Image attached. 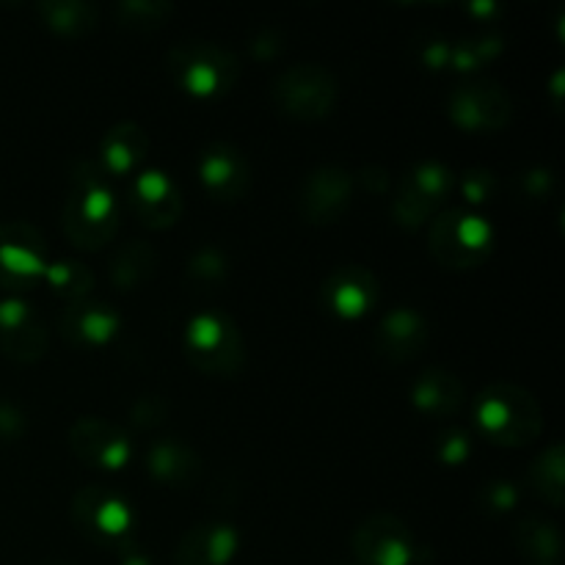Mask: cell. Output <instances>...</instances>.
Instances as JSON below:
<instances>
[{"label": "cell", "instance_id": "obj_1", "mask_svg": "<svg viewBox=\"0 0 565 565\" xmlns=\"http://www.w3.org/2000/svg\"><path fill=\"white\" fill-rule=\"evenodd\" d=\"M121 210L108 174L97 163H77L61 207L66 237L83 252H99L119 232Z\"/></svg>", "mask_w": 565, "mask_h": 565}, {"label": "cell", "instance_id": "obj_2", "mask_svg": "<svg viewBox=\"0 0 565 565\" xmlns=\"http://www.w3.org/2000/svg\"><path fill=\"white\" fill-rule=\"evenodd\" d=\"M475 419L486 441L500 447L533 445L544 430V414L533 392L508 381L489 384L475 401Z\"/></svg>", "mask_w": 565, "mask_h": 565}, {"label": "cell", "instance_id": "obj_3", "mask_svg": "<svg viewBox=\"0 0 565 565\" xmlns=\"http://www.w3.org/2000/svg\"><path fill=\"white\" fill-rule=\"evenodd\" d=\"M169 75L185 94L199 99L221 97L241 77L235 53L215 42H180L166 55Z\"/></svg>", "mask_w": 565, "mask_h": 565}, {"label": "cell", "instance_id": "obj_4", "mask_svg": "<svg viewBox=\"0 0 565 565\" xmlns=\"http://www.w3.org/2000/svg\"><path fill=\"white\" fill-rule=\"evenodd\" d=\"M188 362L204 375L232 379L246 367V342L235 320L224 312L193 315L185 329Z\"/></svg>", "mask_w": 565, "mask_h": 565}, {"label": "cell", "instance_id": "obj_5", "mask_svg": "<svg viewBox=\"0 0 565 565\" xmlns=\"http://www.w3.org/2000/svg\"><path fill=\"white\" fill-rule=\"evenodd\" d=\"M430 254L441 268L467 270L483 263L494 246L489 221L461 207L445 210L430 224Z\"/></svg>", "mask_w": 565, "mask_h": 565}, {"label": "cell", "instance_id": "obj_6", "mask_svg": "<svg viewBox=\"0 0 565 565\" xmlns=\"http://www.w3.org/2000/svg\"><path fill=\"white\" fill-rule=\"evenodd\" d=\"M70 519L77 533L92 544L119 552L132 546L130 535L136 527L132 508L105 486H86V489L77 491L72 497Z\"/></svg>", "mask_w": 565, "mask_h": 565}, {"label": "cell", "instance_id": "obj_7", "mask_svg": "<svg viewBox=\"0 0 565 565\" xmlns=\"http://www.w3.org/2000/svg\"><path fill=\"white\" fill-rule=\"evenodd\" d=\"M274 103L296 121H320L334 110L337 81L323 64L303 61L279 72L274 81Z\"/></svg>", "mask_w": 565, "mask_h": 565}, {"label": "cell", "instance_id": "obj_8", "mask_svg": "<svg viewBox=\"0 0 565 565\" xmlns=\"http://www.w3.org/2000/svg\"><path fill=\"white\" fill-rule=\"evenodd\" d=\"M47 241L25 221L0 224V287L28 290L47 276Z\"/></svg>", "mask_w": 565, "mask_h": 565}, {"label": "cell", "instance_id": "obj_9", "mask_svg": "<svg viewBox=\"0 0 565 565\" xmlns=\"http://www.w3.org/2000/svg\"><path fill=\"white\" fill-rule=\"evenodd\" d=\"M353 555L359 565H414L419 544L412 527L392 513H373L353 530Z\"/></svg>", "mask_w": 565, "mask_h": 565}, {"label": "cell", "instance_id": "obj_10", "mask_svg": "<svg viewBox=\"0 0 565 565\" xmlns=\"http://www.w3.org/2000/svg\"><path fill=\"white\" fill-rule=\"evenodd\" d=\"M450 119L467 132L505 130L513 119V103L500 83H463L447 99Z\"/></svg>", "mask_w": 565, "mask_h": 565}, {"label": "cell", "instance_id": "obj_11", "mask_svg": "<svg viewBox=\"0 0 565 565\" xmlns=\"http://www.w3.org/2000/svg\"><path fill=\"white\" fill-rule=\"evenodd\" d=\"M353 174L342 166H318L301 182L298 210L315 226L337 224L351 210Z\"/></svg>", "mask_w": 565, "mask_h": 565}, {"label": "cell", "instance_id": "obj_12", "mask_svg": "<svg viewBox=\"0 0 565 565\" xmlns=\"http://www.w3.org/2000/svg\"><path fill=\"white\" fill-rule=\"evenodd\" d=\"M381 298V285L375 274L364 265L348 263L331 270L320 285V303L342 320H359L375 309Z\"/></svg>", "mask_w": 565, "mask_h": 565}, {"label": "cell", "instance_id": "obj_13", "mask_svg": "<svg viewBox=\"0 0 565 565\" xmlns=\"http://www.w3.org/2000/svg\"><path fill=\"white\" fill-rule=\"evenodd\" d=\"M70 447L75 458L97 469H121L130 461V439L119 425L99 417H81L70 428Z\"/></svg>", "mask_w": 565, "mask_h": 565}, {"label": "cell", "instance_id": "obj_14", "mask_svg": "<svg viewBox=\"0 0 565 565\" xmlns=\"http://www.w3.org/2000/svg\"><path fill=\"white\" fill-rule=\"evenodd\" d=\"M50 334L42 320L20 298L0 301V353L20 364L39 362L47 353Z\"/></svg>", "mask_w": 565, "mask_h": 565}, {"label": "cell", "instance_id": "obj_15", "mask_svg": "<svg viewBox=\"0 0 565 565\" xmlns=\"http://www.w3.org/2000/svg\"><path fill=\"white\" fill-rule=\"evenodd\" d=\"M199 180L215 202L232 204L246 196L252 185V169L241 149L218 141L204 149L199 158Z\"/></svg>", "mask_w": 565, "mask_h": 565}, {"label": "cell", "instance_id": "obj_16", "mask_svg": "<svg viewBox=\"0 0 565 565\" xmlns=\"http://www.w3.org/2000/svg\"><path fill=\"white\" fill-rule=\"evenodd\" d=\"M130 204L132 215L149 230H169L180 221L182 215V196L174 182L163 171H141L136 182L130 185Z\"/></svg>", "mask_w": 565, "mask_h": 565}, {"label": "cell", "instance_id": "obj_17", "mask_svg": "<svg viewBox=\"0 0 565 565\" xmlns=\"http://www.w3.org/2000/svg\"><path fill=\"white\" fill-rule=\"evenodd\" d=\"M430 342V326L417 309L397 307L381 318L375 329V351L392 364L417 359Z\"/></svg>", "mask_w": 565, "mask_h": 565}, {"label": "cell", "instance_id": "obj_18", "mask_svg": "<svg viewBox=\"0 0 565 565\" xmlns=\"http://www.w3.org/2000/svg\"><path fill=\"white\" fill-rule=\"evenodd\" d=\"M237 555V530L224 522H204L188 530L174 550V565H230Z\"/></svg>", "mask_w": 565, "mask_h": 565}, {"label": "cell", "instance_id": "obj_19", "mask_svg": "<svg viewBox=\"0 0 565 565\" xmlns=\"http://www.w3.org/2000/svg\"><path fill=\"white\" fill-rule=\"evenodd\" d=\"M202 458L177 439H160L147 452V472L154 483L169 489H193L202 480Z\"/></svg>", "mask_w": 565, "mask_h": 565}, {"label": "cell", "instance_id": "obj_20", "mask_svg": "<svg viewBox=\"0 0 565 565\" xmlns=\"http://www.w3.org/2000/svg\"><path fill=\"white\" fill-rule=\"evenodd\" d=\"M121 318L110 307H99V303H70L61 315V337L75 348H92L105 345L110 337L119 331Z\"/></svg>", "mask_w": 565, "mask_h": 565}, {"label": "cell", "instance_id": "obj_21", "mask_svg": "<svg viewBox=\"0 0 565 565\" xmlns=\"http://www.w3.org/2000/svg\"><path fill=\"white\" fill-rule=\"evenodd\" d=\"M149 154V136L136 121H119L99 141V169L108 177L130 174Z\"/></svg>", "mask_w": 565, "mask_h": 565}, {"label": "cell", "instance_id": "obj_22", "mask_svg": "<svg viewBox=\"0 0 565 565\" xmlns=\"http://www.w3.org/2000/svg\"><path fill=\"white\" fill-rule=\"evenodd\" d=\"M463 401H467V390H463L461 379L447 370H425L412 384V403L423 414L452 417L461 412Z\"/></svg>", "mask_w": 565, "mask_h": 565}, {"label": "cell", "instance_id": "obj_23", "mask_svg": "<svg viewBox=\"0 0 565 565\" xmlns=\"http://www.w3.org/2000/svg\"><path fill=\"white\" fill-rule=\"evenodd\" d=\"M158 270V252L147 241H127L110 257V285L121 292H132L147 285Z\"/></svg>", "mask_w": 565, "mask_h": 565}, {"label": "cell", "instance_id": "obj_24", "mask_svg": "<svg viewBox=\"0 0 565 565\" xmlns=\"http://www.w3.org/2000/svg\"><path fill=\"white\" fill-rule=\"evenodd\" d=\"M519 552L535 565H557L563 555V535L555 522L544 516H524L513 533Z\"/></svg>", "mask_w": 565, "mask_h": 565}, {"label": "cell", "instance_id": "obj_25", "mask_svg": "<svg viewBox=\"0 0 565 565\" xmlns=\"http://www.w3.org/2000/svg\"><path fill=\"white\" fill-rule=\"evenodd\" d=\"M36 14L50 31L66 39H83L99 25L97 6L86 0H47L36 6Z\"/></svg>", "mask_w": 565, "mask_h": 565}, {"label": "cell", "instance_id": "obj_26", "mask_svg": "<svg viewBox=\"0 0 565 565\" xmlns=\"http://www.w3.org/2000/svg\"><path fill=\"white\" fill-rule=\"evenodd\" d=\"M527 483L535 497L550 502L552 508H563L565 502V450L561 441L546 447L527 469Z\"/></svg>", "mask_w": 565, "mask_h": 565}, {"label": "cell", "instance_id": "obj_27", "mask_svg": "<svg viewBox=\"0 0 565 565\" xmlns=\"http://www.w3.org/2000/svg\"><path fill=\"white\" fill-rule=\"evenodd\" d=\"M406 180L412 182L414 191H417L419 196L428 199L434 207H441V204L452 196V191H456L458 185L456 174H452L445 163H436V160L414 166L406 174Z\"/></svg>", "mask_w": 565, "mask_h": 565}, {"label": "cell", "instance_id": "obj_28", "mask_svg": "<svg viewBox=\"0 0 565 565\" xmlns=\"http://www.w3.org/2000/svg\"><path fill=\"white\" fill-rule=\"evenodd\" d=\"M174 6L163 3V0H127V3L116 6V20L130 31L149 33L163 28L174 17Z\"/></svg>", "mask_w": 565, "mask_h": 565}, {"label": "cell", "instance_id": "obj_29", "mask_svg": "<svg viewBox=\"0 0 565 565\" xmlns=\"http://www.w3.org/2000/svg\"><path fill=\"white\" fill-rule=\"evenodd\" d=\"M47 279L53 285L55 296L64 298L66 303L86 301L94 287V274L81 263H58L47 268Z\"/></svg>", "mask_w": 565, "mask_h": 565}, {"label": "cell", "instance_id": "obj_30", "mask_svg": "<svg viewBox=\"0 0 565 565\" xmlns=\"http://www.w3.org/2000/svg\"><path fill=\"white\" fill-rule=\"evenodd\" d=\"M502 36H472L461 39L450 47V66L458 72H472L478 66L489 64L502 53Z\"/></svg>", "mask_w": 565, "mask_h": 565}, {"label": "cell", "instance_id": "obj_31", "mask_svg": "<svg viewBox=\"0 0 565 565\" xmlns=\"http://www.w3.org/2000/svg\"><path fill=\"white\" fill-rule=\"evenodd\" d=\"M434 204L428 202L425 196H419L417 191L412 188V182L403 177L401 188L395 193V202H392V213H395V221L403 226V230H419V226L428 224L430 218L436 215Z\"/></svg>", "mask_w": 565, "mask_h": 565}, {"label": "cell", "instance_id": "obj_32", "mask_svg": "<svg viewBox=\"0 0 565 565\" xmlns=\"http://www.w3.org/2000/svg\"><path fill=\"white\" fill-rule=\"evenodd\" d=\"M226 270H230V263H226L221 248H199V252L188 259V279H193L196 285H221V281L226 279Z\"/></svg>", "mask_w": 565, "mask_h": 565}, {"label": "cell", "instance_id": "obj_33", "mask_svg": "<svg viewBox=\"0 0 565 565\" xmlns=\"http://www.w3.org/2000/svg\"><path fill=\"white\" fill-rule=\"evenodd\" d=\"M519 502V489L511 480H489L480 491V505L486 513H508L513 511Z\"/></svg>", "mask_w": 565, "mask_h": 565}, {"label": "cell", "instance_id": "obj_34", "mask_svg": "<svg viewBox=\"0 0 565 565\" xmlns=\"http://www.w3.org/2000/svg\"><path fill=\"white\" fill-rule=\"evenodd\" d=\"M166 414H169V403H166L163 397L143 395L132 403L130 423H132V428L149 430V428H158V425L166 419Z\"/></svg>", "mask_w": 565, "mask_h": 565}, {"label": "cell", "instance_id": "obj_35", "mask_svg": "<svg viewBox=\"0 0 565 565\" xmlns=\"http://www.w3.org/2000/svg\"><path fill=\"white\" fill-rule=\"evenodd\" d=\"M497 191V177L489 169H469L461 174V193L472 204H486Z\"/></svg>", "mask_w": 565, "mask_h": 565}, {"label": "cell", "instance_id": "obj_36", "mask_svg": "<svg viewBox=\"0 0 565 565\" xmlns=\"http://www.w3.org/2000/svg\"><path fill=\"white\" fill-rule=\"evenodd\" d=\"M469 439L467 434H461V430H447V434H441L439 439H436V456H439L441 463H447V467H461L463 461L469 458Z\"/></svg>", "mask_w": 565, "mask_h": 565}, {"label": "cell", "instance_id": "obj_37", "mask_svg": "<svg viewBox=\"0 0 565 565\" xmlns=\"http://www.w3.org/2000/svg\"><path fill=\"white\" fill-rule=\"evenodd\" d=\"M25 430L28 417L22 414V408L0 397V445H14L25 436Z\"/></svg>", "mask_w": 565, "mask_h": 565}, {"label": "cell", "instance_id": "obj_38", "mask_svg": "<svg viewBox=\"0 0 565 565\" xmlns=\"http://www.w3.org/2000/svg\"><path fill=\"white\" fill-rule=\"evenodd\" d=\"M450 47H452L450 42L434 36L423 44L419 58H423V64L428 66V70H445V66H450Z\"/></svg>", "mask_w": 565, "mask_h": 565}, {"label": "cell", "instance_id": "obj_39", "mask_svg": "<svg viewBox=\"0 0 565 565\" xmlns=\"http://www.w3.org/2000/svg\"><path fill=\"white\" fill-rule=\"evenodd\" d=\"M552 182H555V177H552V171L550 169H530L527 174L522 177V188H524V193H527V196H533V199H541V196H546V193L552 191Z\"/></svg>", "mask_w": 565, "mask_h": 565}, {"label": "cell", "instance_id": "obj_40", "mask_svg": "<svg viewBox=\"0 0 565 565\" xmlns=\"http://www.w3.org/2000/svg\"><path fill=\"white\" fill-rule=\"evenodd\" d=\"M281 53V36L276 31L257 33L252 42V55L254 58H274Z\"/></svg>", "mask_w": 565, "mask_h": 565}, {"label": "cell", "instance_id": "obj_41", "mask_svg": "<svg viewBox=\"0 0 565 565\" xmlns=\"http://www.w3.org/2000/svg\"><path fill=\"white\" fill-rule=\"evenodd\" d=\"M362 182L373 193H384L390 188V174L384 169H379V166H367V169H362Z\"/></svg>", "mask_w": 565, "mask_h": 565}, {"label": "cell", "instance_id": "obj_42", "mask_svg": "<svg viewBox=\"0 0 565 565\" xmlns=\"http://www.w3.org/2000/svg\"><path fill=\"white\" fill-rule=\"evenodd\" d=\"M119 565H152V561H149L143 552H138L136 546H127V550L121 552V563Z\"/></svg>", "mask_w": 565, "mask_h": 565}, {"label": "cell", "instance_id": "obj_43", "mask_svg": "<svg viewBox=\"0 0 565 565\" xmlns=\"http://www.w3.org/2000/svg\"><path fill=\"white\" fill-rule=\"evenodd\" d=\"M47 565H66V563H47Z\"/></svg>", "mask_w": 565, "mask_h": 565}]
</instances>
